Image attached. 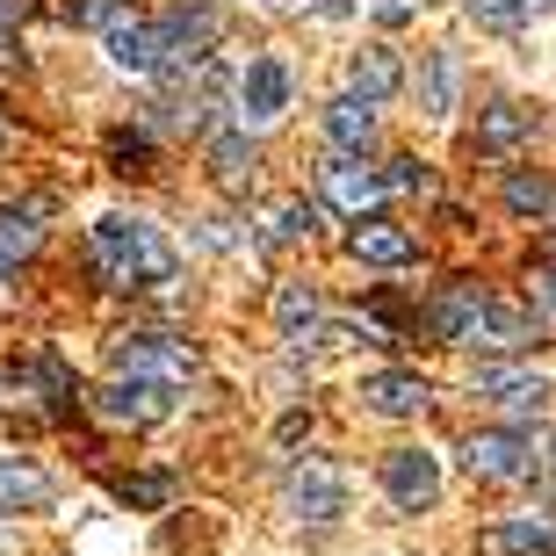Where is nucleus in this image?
<instances>
[{
    "label": "nucleus",
    "mask_w": 556,
    "mask_h": 556,
    "mask_svg": "<svg viewBox=\"0 0 556 556\" xmlns=\"http://www.w3.org/2000/svg\"><path fill=\"white\" fill-rule=\"evenodd\" d=\"M51 477L29 470V463H15V455H0V514H43L51 506Z\"/></svg>",
    "instance_id": "obj_22"
},
{
    "label": "nucleus",
    "mask_w": 556,
    "mask_h": 556,
    "mask_svg": "<svg viewBox=\"0 0 556 556\" xmlns=\"http://www.w3.org/2000/svg\"><path fill=\"white\" fill-rule=\"evenodd\" d=\"M102 43H109V65H124V73H160V29H152V22H138V15L109 22Z\"/></svg>",
    "instance_id": "obj_17"
},
{
    "label": "nucleus",
    "mask_w": 556,
    "mask_h": 556,
    "mask_svg": "<svg viewBox=\"0 0 556 556\" xmlns=\"http://www.w3.org/2000/svg\"><path fill=\"white\" fill-rule=\"evenodd\" d=\"M275 326H282V340H311V332L326 326V296L311 282H282L275 289Z\"/></svg>",
    "instance_id": "obj_23"
},
{
    "label": "nucleus",
    "mask_w": 556,
    "mask_h": 556,
    "mask_svg": "<svg viewBox=\"0 0 556 556\" xmlns=\"http://www.w3.org/2000/svg\"><path fill=\"white\" fill-rule=\"evenodd\" d=\"M282 506H289V520H304V528H332V520L348 514V470H340V463H326V455L289 463Z\"/></svg>",
    "instance_id": "obj_4"
},
{
    "label": "nucleus",
    "mask_w": 556,
    "mask_h": 556,
    "mask_svg": "<svg viewBox=\"0 0 556 556\" xmlns=\"http://www.w3.org/2000/svg\"><path fill=\"white\" fill-rule=\"evenodd\" d=\"M514 383H528V376L506 369V362H470V391H477V397H506Z\"/></svg>",
    "instance_id": "obj_27"
},
{
    "label": "nucleus",
    "mask_w": 556,
    "mask_h": 556,
    "mask_svg": "<svg viewBox=\"0 0 556 556\" xmlns=\"http://www.w3.org/2000/svg\"><path fill=\"white\" fill-rule=\"evenodd\" d=\"M318 181H326V203L348 210L354 225H362V217H369V203L383 195V174H376V166H362V160H348V152H332V160L318 166Z\"/></svg>",
    "instance_id": "obj_10"
},
{
    "label": "nucleus",
    "mask_w": 556,
    "mask_h": 556,
    "mask_svg": "<svg viewBox=\"0 0 556 556\" xmlns=\"http://www.w3.org/2000/svg\"><path fill=\"white\" fill-rule=\"evenodd\" d=\"M0 549H8V528H0Z\"/></svg>",
    "instance_id": "obj_37"
},
{
    "label": "nucleus",
    "mask_w": 556,
    "mask_h": 556,
    "mask_svg": "<svg viewBox=\"0 0 556 556\" xmlns=\"http://www.w3.org/2000/svg\"><path fill=\"white\" fill-rule=\"evenodd\" d=\"M166 498V477H130L124 484V506H160Z\"/></svg>",
    "instance_id": "obj_31"
},
{
    "label": "nucleus",
    "mask_w": 556,
    "mask_h": 556,
    "mask_svg": "<svg viewBox=\"0 0 556 556\" xmlns=\"http://www.w3.org/2000/svg\"><path fill=\"white\" fill-rule=\"evenodd\" d=\"M22 15H29V0H0V37H8V29H15Z\"/></svg>",
    "instance_id": "obj_34"
},
{
    "label": "nucleus",
    "mask_w": 556,
    "mask_h": 556,
    "mask_svg": "<svg viewBox=\"0 0 556 556\" xmlns=\"http://www.w3.org/2000/svg\"><path fill=\"white\" fill-rule=\"evenodd\" d=\"M109 152H116L124 174H138V166H144V138H109Z\"/></svg>",
    "instance_id": "obj_32"
},
{
    "label": "nucleus",
    "mask_w": 556,
    "mask_h": 556,
    "mask_svg": "<svg viewBox=\"0 0 556 556\" xmlns=\"http://www.w3.org/2000/svg\"><path fill=\"white\" fill-rule=\"evenodd\" d=\"M94 413L116 419V427H160V419L174 413V397L152 391V383H116V376H109L102 391H94Z\"/></svg>",
    "instance_id": "obj_12"
},
{
    "label": "nucleus",
    "mask_w": 556,
    "mask_h": 556,
    "mask_svg": "<svg viewBox=\"0 0 556 556\" xmlns=\"http://www.w3.org/2000/svg\"><path fill=\"white\" fill-rule=\"evenodd\" d=\"M8 59H15V37H0V65H8Z\"/></svg>",
    "instance_id": "obj_35"
},
{
    "label": "nucleus",
    "mask_w": 556,
    "mask_h": 556,
    "mask_svg": "<svg viewBox=\"0 0 556 556\" xmlns=\"http://www.w3.org/2000/svg\"><path fill=\"white\" fill-rule=\"evenodd\" d=\"M463 8H470L477 22H492V29H514V22L528 15V8H520V0H463Z\"/></svg>",
    "instance_id": "obj_29"
},
{
    "label": "nucleus",
    "mask_w": 556,
    "mask_h": 556,
    "mask_svg": "<svg viewBox=\"0 0 556 556\" xmlns=\"http://www.w3.org/2000/svg\"><path fill=\"white\" fill-rule=\"evenodd\" d=\"M397 87H405V59H397L391 43H362V51H354L348 59V94L354 102H391Z\"/></svg>",
    "instance_id": "obj_11"
},
{
    "label": "nucleus",
    "mask_w": 556,
    "mask_h": 556,
    "mask_svg": "<svg viewBox=\"0 0 556 556\" xmlns=\"http://www.w3.org/2000/svg\"><path fill=\"white\" fill-rule=\"evenodd\" d=\"M556 549V514H520L477 535V556H549Z\"/></svg>",
    "instance_id": "obj_15"
},
{
    "label": "nucleus",
    "mask_w": 556,
    "mask_h": 556,
    "mask_svg": "<svg viewBox=\"0 0 556 556\" xmlns=\"http://www.w3.org/2000/svg\"><path fill=\"white\" fill-rule=\"evenodd\" d=\"M239 130L247 124H275L289 109V65L275 59V51H261V59H247V73H239Z\"/></svg>",
    "instance_id": "obj_7"
},
{
    "label": "nucleus",
    "mask_w": 556,
    "mask_h": 556,
    "mask_svg": "<svg viewBox=\"0 0 556 556\" xmlns=\"http://www.w3.org/2000/svg\"><path fill=\"white\" fill-rule=\"evenodd\" d=\"M535 296H542V304H556V253H549V261H535Z\"/></svg>",
    "instance_id": "obj_33"
},
{
    "label": "nucleus",
    "mask_w": 556,
    "mask_h": 556,
    "mask_svg": "<svg viewBox=\"0 0 556 556\" xmlns=\"http://www.w3.org/2000/svg\"><path fill=\"white\" fill-rule=\"evenodd\" d=\"M348 253L362 261V268H413V231L391 225V217H362V225L348 231Z\"/></svg>",
    "instance_id": "obj_13"
},
{
    "label": "nucleus",
    "mask_w": 556,
    "mask_h": 556,
    "mask_svg": "<svg viewBox=\"0 0 556 556\" xmlns=\"http://www.w3.org/2000/svg\"><path fill=\"white\" fill-rule=\"evenodd\" d=\"M506 210H514V217H542V210H549V181H542V174H528V166H520V174H506Z\"/></svg>",
    "instance_id": "obj_25"
},
{
    "label": "nucleus",
    "mask_w": 556,
    "mask_h": 556,
    "mask_svg": "<svg viewBox=\"0 0 556 556\" xmlns=\"http://www.w3.org/2000/svg\"><path fill=\"white\" fill-rule=\"evenodd\" d=\"M87 247H94V268H102L109 289H160L181 275L174 239L160 225H144V217H102L87 231Z\"/></svg>",
    "instance_id": "obj_1"
},
{
    "label": "nucleus",
    "mask_w": 556,
    "mask_h": 556,
    "mask_svg": "<svg viewBox=\"0 0 556 556\" xmlns=\"http://www.w3.org/2000/svg\"><path fill=\"white\" fill-rule=\"evenodd\" d=\"M427 326L441 332L448 348H477V326H484V289H477V282H448V289H433Z\"/></svg>",
    "instance_id": "obj_8"
},
{
    "label": "nucleus",
    "mask_w": 556,
    "mask_h": 556,
    "mask_svg": "<svg viewBox=\"0 0 556 556\" xmlns=\"http://www.w3.org/2000/svg\"><path fill=\"white\" fill-rule=\"evenodd\" d=\"M43 217H51V195H29V203L0 210V268H15L43 247Z\"/></svg>",
    "instance_id": "obj_16"
},
{
    "label": "nucleus",
    "mask_w": 556,
    "mask_h": 556,
    "mask_svg": "<svg viewBox=\"0 0 556 556\" xmlns=\"http://www.w3.org/2000/svg\"><path fill=\"white\" fill-rule=\"evenodd\" d=\"M210 181L225 188V195H239V188L253 181V144H247V130H239V124L210 130Z\"/></svg>",
    "instance_id": "obj_21"
},
{
    "label": "nucleus",
    "mask_w": 556,
    "mask_h": 556,
    "mask_svg": "<svg viewBox=\"0 0 556 556\" xmlns=\"http://www.w3.org/2000/svg\"><path fill=\"white\" fill-rule=\"evenodd\" d=\"M326 138H332V152L362 160V152L376 144V109L354 102V94H332V102H326Z\"/></svg>",
    "instance_id": "obj_19"
},
{
    "label": "nucleus",
    "mask_w": 556,
    "mask_h": 556,
    "mask_svg": "<svg viewBox=\"0 0 556 556\" xmlns=\"http://www.w3.org/2000/svg\"><path fill=\"white\" fill-rule=\"evenodd\" d=\"M362 405L383 419H413L433 405V383L419 369H376V376H362Z\"/></svg>",
    "instance_id": "obj_9"
},
{
    "label": "nucleus",
    "mask_w": 556,
    "mask_h": 556,
    "mask_svg": "<svg viewBox=\"0 0 556 556\" xmlns=\"http://www.w3.org/2000/svg\"><path fill=\"white\" fill-rule=\"evenodd\" d=\"M376 477H383V498L397 514H433L441 506V463L427 448H391Z\"/></svg>",
    "instance_id": "obj_6"
},
{
    "label": "nucleus",
    "mask_w": 556,
    "mask_h": 556,
    "mask_svg": "<svg viewBox=\"0 0 556 556\" xmlns=\"http://www.w3.org/2000/svg\"><path fill=\"white\" fill-rule=\"evenodd\" d=\"M498 405H506L514 419H542V405H549V376H528V383H514Z\"/></svg>",
    "instance_id": "obj_26"
},
{
    "label": "nucleus",
    "mask_w": 556,
    "mask_h": 556,
    "mask_svg": "<svg viewBox=\"0 0 556 556\" xmlns=\"http://www.w3.org/2000/svg\"><path fill=\"white\" fill-rule=\"evenodd\" d=\"M73 22H94V29H109V22H124V0H73Z\"/></svg>",
    "instance_id": "obj_30"
},
{
    "label": "nucleus",
    "mask_w": 556,
    "mask_h": 556,
    "mask_svg": "<svg viewBox=\"0 0 556 556\" xmlns=\"http://www.w3.org/2000/svg\"><path fill=\"white\" fill-rule=\"evenodd\" d=\"M463 470L484 477V484H520V477L535 470V441L520 427H484L463 441Z\"/></svg>",
    "instance_id": "obj_5"
},
{
    "label": "nucleus",
    "mask_w": 556,
    "mask_h": 556,
    "mask_svg": "<svg viewBox=\"0 0 556 556\" xmlns=\"http://www.w3.org/2000/svg\"><path fill=\"white\" fill-rule=\"evenodd\" d=\"M455 94H463V59L455 51H427L419 59V109L441 124V116H455Z\"/></svg>",
    "instance_id": "obj_20"
},
{
    "label": "nucleus",
    "mask_w": 556,
    "mask_h": 556,
    "mask_svg": "<svg viewBox=\"0 0 556 556\" xmlns=\"http://www.w3.org/2000/svg\"><path fill=\"white\" fill-rule=\"evenodd\" d=\"M195 369H203V354L188 340H174V332H116L109 340V376L116 383H152V391L174 397L195 383Z\"/></svg>",
    "instance_id": "obj_2"
},
{
    "label": "nucleus",
    "mask_w": 556,
    "mask_h": 556,
    "mask_svg": "<svg viewBox=\"0 0 556 556\" xmlns=\"http://www.w3.org/2000/svg\"><path fill=\"white\" fill-rule=\"evenodd\" d=\"M311 225H318V203L282 195V203L261 210V247H296V239H311Z\"/></svg>",
    "instance_id": "obj_24"
},
{
    "label": "nucleus",
    "mask_w": 556,
    "mask_h": 556,
    "mask_svg": "<svg viewBox=\"0 0 556 556\" xmlns=\"http://www.w3.org/2000/svg\"><path fill=\"white\" fill-rule=\"evenodd\" d=\"M383 188H419V195H427V188H433V174H427V160H413V152H405V160H391V166H383Z\"/></svg>",
    "instance_id": "obj_28"
},
{
    "label": "nucleus",
    "mask_w": 556,
    "mask_h": 556,
    "mask_svg": "<svg viewBox=\"0 0 556 556\" xmlns=\"http://www.w3.org/2000/svg\"><path fill=\"white\" fill-rule=\"evenodd\" d=\"M528 130H535V109H520V102H492V109H477V130L470 144L477 152H514V144H528Z\"/></svg>",
    "instance_id": "obj_18"
},
{
    "label": "nucleus",
    "mask_w": 556,
    "mask_h": 556,
    "mask_svg": "<svg viewBox=\"0 0 556 556\" xmlns=\"http://www.w3.org/2000/svg\"><path fill=\"white\" fill-rule=\"evenodd\" d=\"M520 8H535V15H549V8H556V0H520Z\"/></svg>",
    "instance_id": "obj_36"
},
{
    "label": "nucleus",
    "mask_w": 556,
    "mask_h": 556,
    "mask_svg": "<svg viewBox=\"0 0 556 556\" xmlns=\"http://www.w3.org/2000/svg\"><path fill=\"white\" fill-rule=\"evenodd\" d=\"M535 340H542L535 311H520V304H506V296H492V289H484V326H477V348H492V354H528Z\"/></svg>",
    "instance_id": "obj_14"
},
{
    "label": "nucleus",
    "mask_w": 556,
    "mask_h": 556,
    "mask_svg": "<svg viewBox=\"0 0 556 556\" xmlns=\"http://www.w3.org/2000/svg\"><path fill=\"white\" fill-rule=\"evenodd\" d=\"M160 73H188V65H210L217 37H225V8H210V0H174L160 22Z\"/></svg>",
    "instance_id": "obj_3"
}]
</instances>
